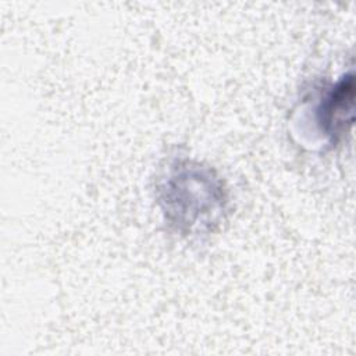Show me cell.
Masks as SVG:
<instances>
[{
    "label": "cell",
    "mask_w": 356,
    "mask_h": 356,
    "mask_svg": "<svg viewBox=\"0 0 356 356\" xmlns=\"http://www.w3.org/2000/svg\"><path fill=\"white\" fill-rule=\"evenodd\" d=\"M355 78L346 74L332 88L320 106V122L325 132L332 136L343 134L353 121Z\"/></svg>",
    "instance_id": "1"
}]
</instances>
